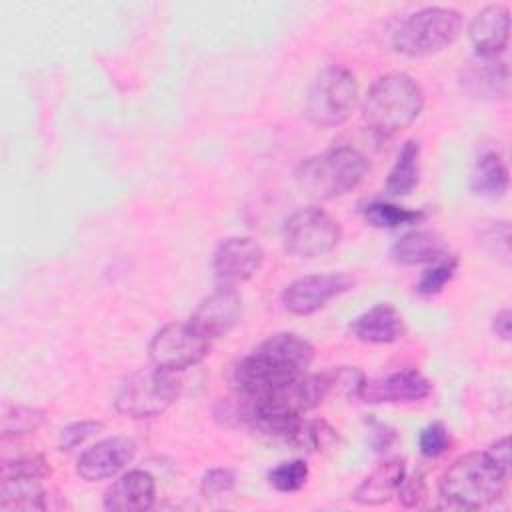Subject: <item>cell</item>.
Wrapping results in <instances>:
<instances>
[{
	"mask_svg": "<svg viewBox=\"0 0 512 512\" xmlns=\"http://www.w3.org/2000/svg\"><path fill=\"white\" fill-rule=\"evenodd\" d=\"M156 482L146 470H128L104 492V508L110 512H144L154 506Z\"/></svg>",
	"mask_w": 512,
	"mask_h": 512,
	"instance_id": "17",
	"label": "cell"
},
{
	"mask_svg": "<svg viewBox=\"0 0 512 512\" xmlns=\"http://www.w3.org/2000/svg\"><path fill=\"white\" fill-rule=\"evenodd\" d=\"M210 344L190 322H172L152 336L148 356L152 366L166 372H180L200 364L208 356Z\"/></svg>",
	"mask_w": 512,
	"mask_h": 512,
	"instance_id": "9",
	"label": "cell"
},
{
	"mask_svg": "<svg viewBox=\"0 0 512 512\" xmlns=\"http://www.w3.org/2000/svg\"><path fill=\"white\" fill-rule=\"evenodd\" d=\"M468 38L478 58H498L510 40V10L504 4H488L472 18Z\"/></svg>",
	"mask_w": 512,
	"mask_h": 512,
	"instance_id": "15",
	"label": "cell"
},
{
	"mask_svg": "<svg viewBox=\"0 0 512 512\" xmlns=\"http://www.w3.org/2000/svg\"><path fill=\"white\" fill-rule=\"evenodd\" d=\"M324 380L328 384L330 396H344V398H360L364 388V374L354 366H334L328 370H322Z\"/></svg>",
	"mask_w": 512,
	"mask_h": 512,
	"instance_id": "27",
	"label": "cell"
},
{
	"mask_svg": "<svg viewBox=\"0 0 512 512\" xmlns=\"http://www.w3.org/2000/svg\"><path fill=\"white\" fill-rule=\"evenodd\" d=\"M358 104V82L354 74L338 64L326 66L312 80L304 114L318 128H334L346 122Z\"/></svg>",
	"mask_w": 512,
	"mask_h": 512,
	"instance_id": "6",
	"label": "cell"
},
{
	"mask_svg": "<svg viewBox=\"0 0 512 512\" xmlns=\"http://www.w3.org/2000/svg\"><path fill=\"white\" fill-rule=\"evenodd\" d=\"M50 472L48 462L38 454L2 462V480H42Z\"/></svg>",
	"mask_w": 512,
	"mask_h": 512,
	"instance_id": "30",
	"label": "cell"
},
{
	"mask_svg": "<svg viewBox=\"0 0 512 512\" xmlns=\"http://www.w3.org/2000/svg\"><path fill=\"white\" fill-rule=\"evenodd\" d=\"M0 508L46 510L48 492L40 486V480H0Z\"/></svg>",
	"mask_w": 512,
	"mask_h": 512,
	"instance_id": "24",
	"label": "cell"
},
{
	"mask_svg": "<svg viewBox=\"0 0 512 512\" xmlns=\"http://www.w3.org/2000/svg\"><path fill=\"white\" fill-rule=\"evenodd\" d=\"M354 288V278L346 272L308 274L290 282L282 292V306L294 316H310L332 298Z\"/></svg>",
	"mask_w": 512,
	"mask_h": 512,
	"instance_id": "10",
	"label": "cell"
},
{
	"mask_svg": "<svg viewBox=\"0 0 512 512\" xmlns=\"http://www.w3.org/2000/svg\"><path fill=\"white\" fill-rule=\"evenodd\" d=\"M426 494V484H424V474L422 472H412V474H406L404 482L400 484L396 496L398 500L402 502V506L406 508H414L422 502Z\"/></svg>",
	"mask_w": 512,
	"mask_h": 512,
	"instance_id": "35",
	"label": "cell"
},
{
	"mask_svg": "<svg viewBox=\"0 0 512 512\" xmlns=\"http://www.w3.org/2000/svg\"><path fill=\"white\" fill-rule=\"evenodd\" d=\"M264 262L262 246L250 236L224 238L212 256L214 284L218 288H236L250 280Z\"/></svg>",
	"mask_w": 512,
	"mask_h": 512,
	"instance_id": "11",
	"label": "cell"
},
{
	"mask_svg": "<svg viewBox=\"0 0 512 512\" xmlns=\"http://www.w3.org/2000/svg\"><path fill=\"white\" fill-rule=\"evenodd\" d=\"M480 244L504 264L510 262V226L506 220L490 222L480 232Z\"/></svg>",
	"mask_w": 512,
	"mask_h": 512,
	"instance_id": "31",
	"label": "cell"
},
{
	"mask_svg": "<svg viewBox=\"0 0 512 512\" xmlns=\"http://www.w3.org/2000/svg\"><path fill=\"white\" fill-rule=\"evenodd\" d=\"M136 454L134 440L126 436H110L88 450H84L78 458L76 472L86 482H100L122 472Z\"/></svg>",
	"mask_w": 512,
	"mask_h": 512,
	"instance_id": "13",
	"label": "cell"
},
{
	"mask_svg": "<svg viewBox=\"0 0 512 512\" xmlns=\"http://www.w3.org/2000/svg\"><path fill=\"white\" fill-rule=\"evenodd\" d=\"M424 108L420 84L406 72L378 76L362 100V120L378 140H390L406 130Z\"/></svg>",
	"mask_w": 512,
	"mask_h": 512,
	"instance_id": "3",
	"label": "cell"
},
{
	"mask_svg": "<svg viewBox=\"0 0 512 512\" xmlns=\"http://www.w3.org/2000/svg\"><path fill=\"white\" fill-rule=\"evenodd\" d=\"M310 476V468L302 458H294L288 462H280L276 468L268 472V482L274 490L290 494L298 492Z\"/></svg>",
	"mask_w": 512,
	"mask_h": 512,
	"instance_id": "28",
	"label": "cell"
},
{
	"mask_svg": "<svg viewBox=\"0 0 512 512\" xmlns=\"http://www.w3.org/2000/svg\"><path fill=\"white\" fill-rule=\"evenodd\" d=\"M242 318V298L236 288H218L204 296L190 316V324L210 342L226 336Z\"/></svg>",
	"mask_w": 512,
	"mask_h": 512,
	"instance_id": "12",
	"label": "cell"
},
{
	"mask_svg": "<svg viewBox=\"0 0 512 512\" xmlns=\"http://www.w3.org/2000/svg\"><path fill=\"white\" fill-rule=\"evenodd\" d=\"M510 470L498 464L488 450L456 458L438 480L440 506L448 510H480L494 504Z\"/></svg>",
	"mask_w": 512,
	"mask_h": 512,
	"instance_id": "2",
	"label": "cell"
},
{
	"mask_svg": "<svg viewBox=\"0 0 512 512\" xmlns=\"http://www.w3.org/2000/svg\"><path fill=\"white\" fill-rule=\"evenodd\" d=\"M236 486V476L228 468H210L202 480H200V490L204 496L216 498L220 494L230 492Z\"/></svg>",
	"mask_w": 512,
	"mask_h": 512,
	"instance_id": "34",
	"label": "cell"
},
{
	"mask_svg": "<svg viewBox=\"0 0 512 512\" xmlns=\"http://www.w3.org/2000/svg\"><path fill=\"white\" fill-rule=\"evenodd\" d=\"M458 270V258L456 256H446L438 262H434L430 268H426L416 284V292L420 296H434L442 292V288L454 278Z\"/></svg>",
	"mask_w": 512,
	"mask_h": 512,
	"instance_id": "29",
	"label": "cell"
},
{
	"mask_svg": "<svg viewBox=\"0 0 512 512\" xmlns=\"http://www.w3.org/2000/svg\"><path fill=\"white\" fill-rule=\"evenodd\" d=\"M406 462L400 458L378 464L352 492V500L362 506H378L396 496L406 478Z\"/></svg>",
	"mask_w": 512,
	"mask_h": 512,
	"instance_id": "20",
	"label": "cell"
},
{
	"mask_svg": "<svg viewBox=\"0 0 512 512\" xmlns=\"http://www.w3.org/2000/svg\"><path fill=\"white\" fill-rule=\"evenodd\" d=\"M424 216H426L424 210H410L384 200H374L364 208L366 222L376 228H400L406 224H416Z\"/></svg>",
	"mask_w": 512,
	"mask_h": 512,
	"instance_id": "25",
	"label": "cell"
},
{
	"mask_svg": "<svg viewBox=\"0 0 512 512\" xmlns=\"http://www.w3.org/2000/svg\"><path fill=\"white\" fill-rule=\"evenodd\" d=\"M462 32V14L446 6H428L406 16L392 34V48L408 58H426L446 50Z\"/></svg>",
	"mask_w": 512,
	"mask_h": 512,
	"instance_id": "5",
	"label": "cell"
},
{
	"mask_svg": "<svg viewBox=\"0 0 512 512\" xmlns=\"http://www.w3.org/2000/svg\"><path fill=\"white\" fill-rule=\"evenodd\" d=\"M420 180V142L406 140L396 156L394 166L388 172L384 190L388 196H406L410 194Z\"/></svg>",
	"mask_w": 512,
	"mask_h": 512,
	"instance_id": "22",
	"label": "cell"
},
{
	"mask_svg": "<svg viewBox=\"0 0 512 512\" xmlns=\"http://www.w3.org/2000/svg\"><path fill=\"white\" fill-rule=\"evenodd\" d=\"M508 166L498 152H484L474 162L470 172V190L474 196L496 200L502 198L508 190Z\"/></svg>",
	"mask_w": 512,
	"mask_h": 512,
	"instance_id": "21",
	"label": "cell"
},
{
	"mask_svg": "<svg viewBox=\"0 0 512 512\" xmlns=\"http://www.w3.org/2000/svg\"><path fill=\"white\" fill-rule=\"evenodd\" d=\"M462 90L476 100H506L510 94L508 64L498 58H474L460 72Z\"/></svg>",
	"mask_w": 512,
	"mask_h": 512,
	"instance_id": "16",
	"label": "cell"
},
{
	"mask_svg": "<svg viewBox=\"0 0 512 512\" xmlns=\"http://www.w3.org/2000/svg\"><path fill=\"white\" fill-rule=\"evenodd\" d=\"M284 444L302 452H326L338 444V430L324 420H306L302 416Z\"/></svg>",
	"mask_w": 512,
	"mask_h": 512,
	"instance_id": "23",
	"label": "cell"
},
{
	"mask_svg": "<svg viewBox=\"0 0 512 512\" xmlns=\"http://www.w3.org/2000/svg\"><path fill=\"white\" fill-rule=\"evenodd\" d=\"M180 384L172 372L142 368L128 374L114 392V408L128 418H154L166 412L178 398Z\"/></svg>",
	"mask_w": 512,
	"mask_h": 512,
	"instance_id": "7",
	"label": "cell"
},
{
	"mask_svg": "<svg viewBox=\"0 0 512 512\" xmlns=\"http://www.w3.org/2000/svg\"><path fill=\"white\" fill-rule=\"evenodd\" d=\"M44 412L30 406H6L2 412L4 438L26 436L36 432L44 424Z\"/></svg>",
	"mask_w": 512,
	"mask_h": 512,
	"instance_id": "26",
	"label": "cell"
},
{
	"mask_svg": "<svg viewBox=\"0 0 512 512\" xmlns=\"http://www.w3.org/2000/svg\"><path fill=\"white\" fill-rule=\"evenodd\" d=\"M102 430V422L98 420H80V422H72L66 428L60 430V438H58V446L60 450H74L80 444H84L88 438H92L94 434H98Z\"/></svg>",
	"mask_w": 512,
	"mask_h": 512,
	"instance_id": "33",
	"label": "cell"
},
{
	"mask_svg": "<svg viewBox=\"0 0 512 512\" xmlns=\"http://www.w3.org/2000/svg\"><path fill=\"white\" fill-rule=\"evenodd\" d=\"M366 172V156L358 148L342 144L302 160L294 172V180L306 196L334 200L352 192Z\"/></svg>",
	"mask_w": 512,
	"mask_h": 512,
	"instance_id": "4",
	"label": "cell"
},
{
	"mask_svg": "<svg viewBox=\"0 0 512 512\" xmlns=\"http://www.w3.org/2000/svg\"><path fill=\"white\" fill-rule=\"evenodd\" d=\"M418 448L424 458H440L450 450L448 428L438 420L426 424L418 434Z\"/></svg>",
	"mask_w": 512,
	"mask_h": 512,
	"instance_id": "32",
	"label": "cell"
},
{
	"mask_svg": "<svg viewBox=\"0 0 512 512\" xmlns=\"http://www.w3.org/2000/svg\"><path fill=\"white\" fill-rule=\"evenodd\" d=\"M350 332L366 344H392L404 336L406 326L402 314L392 304L380 302L356 316Z\"/></svg>",
	"mask_w": 512,
	"mask_h": 512,
	"instance_id": "18",
	"label": "cell"
},
{
	"mask_svg": "<svg viewBox=\"0 0 512 512\" xmlns=\"http://www.w3.org/2000/svg\"><path fill=\"white\" fill-rule=\"evenodd\" d=\"M492 332H494L500 340H504V342L510 340V334H512V314H510L508 308L500 310V312L492 318Z\"/></svg>",
	"mask_w": 512,
	"mask_h": 512,
	"instance_id": "37",
	"label": "cell"
},
{
	"mask_svg": "<svg viewBox=\"0 0 512 512\" xmlns=\"http://www.w3.org/2000/svg\"><path fill=\"white\" fill-rule=\"evenodd\" d=\"M342 240L340 222L320 206H302L282 224V244L290 256L318 258L332 252Z\"/></svg>",
	"mask_w": 512,
	"mask_h": 512,
	"instance_id": "8",
	"label": "cell"
},
{
	"mask_svg": "<svg viewBox=\"0 0 512 512\" xmlns=\"http://www.w3.org/2000/svg\"><path fill=\"white\" fill-rule=\"evenodd\" d=\"M450 256L446 240L432 230H412L390 246V258L402 266L434 264Z\"/></svg>",
	"mask_w": 512,
	"mask_h": 512,
	"instance_id": "19",
	"label": "cell"
},
{
	"mask_svg": "<svg viewBox=\"0 0 512 512\" xmlns=\"http://www.w3.org/2000/svg\"><path fill=\"white\" fill-rule=\"evenodd\" d=\"M432 392L430 380L416 368L398 370L376 380H366L360 400L370 404L416 402Z\"/></svg>",
	"mask_w": 512,
	"mask_h": 512,
	"instance_id": "14",
	"label": "cell"
},
{
	"mask_svg": "<svg viewBox=\"0 0 512 512\" xmlns=\"http://www.w3.org/2000/svg\"><path fill=\"white\" fill-rule=\"evenodd\" d=\"M396 430L382 424V422H376V420H370V444L376 452H386L394 442H396Z\"/></svg>",
	"mask_w": 512,
	"mask_h": 512,
	"instance_id": "36",
	"label": "cell"
},
{
	"mask_svg": "<svg viewBox=\"0 0 512 512\" xmlns=\"http://www.w3.org/2000/svg\"><path fill=\"white\" fill-rule=\"evenodd\" d=\"M312 360L314 346L306 338L278 332L234 366L232 384L242 400H260L306 376Z\"/></svg>",
	"mask_w": 512,
	"mask_h": 512,
	"instance_id": "1",
	"label": "cell"
}]
</instances>
